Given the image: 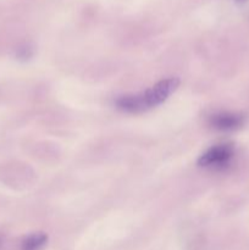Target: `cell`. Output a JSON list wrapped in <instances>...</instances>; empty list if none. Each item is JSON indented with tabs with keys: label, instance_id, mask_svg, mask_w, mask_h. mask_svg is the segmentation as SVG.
I'll use <instances>...</instances> for the list:
<instances>
[{
	"label": "cell",
	"instance_id": "6da1fadb",
	"mask_svg": "<svg viewBox=\"0 0 249 250\" xmlns=\"http://www.w3.org/2000/svg\"><path fill=\"white\" fill-rule=\"evenodd\" d=\"M178 85H180L178 78H166L144 92L122 95L116 100V106L122 111L129 112V114L144 112L166 102L170 95L176 92Z\"/></svg>",
	"mask_w": 249,
	"mask_h": 250
},
{
	"label": "cell",
	"instance_id": "5b68a950",
	"mask_svg": "<svg viewBox=\"0 0 249 250\" xmlns=\"http://www.w3.org/2000/svg\"><path fill=\"white\" fill-rule=\"evenodd\" d=\"M0 242H1V241H0Z\"/></svg>",
	"mask_w": 249,
	"mask_h": 250
},
{
	"label": "cell",
	"instance_id": "3957f363",
	"mask_svg": "<svg viewBox=\"0 0 249 250\" xmlns=\"http://www.w3.org/2000/svg\"><path fill=\"white\" fill-rule=\"evenodd\" d=\"M244 121L246 119L243 115L229 111L216 112V114L211 115L209 119V124L212 128L224 132L236 131V129L241 128L244 125Z\"/></svg>",
	"mask_w": 249,
	"mask_h": 250
},
{
	"label": "cell",
	"instance_id": "277c9868",
	"mask_svg": "<svg viewBox=\"0 0 249 250\" xmlns=\"http://www.w3.org/2000/svg\"><path fill=\"white\" fill-rule=\"evenodd\" d=\"M48 242V236L43 232H37L27 236L21 242L20 250H43Z\"/></svg>",
	"mask_w": 249,
	"mask_h": 250
},
{
	"label": "cell",
	"instance_id": "7a4b0ae2",
	"mask_svg": "<svg viewBox=\"0 0 249 250\" xmlns=\"http://www.w3.org/2000/svg\"><path fill=\"white\" fill-rule=\"evenodd\" d=\"M234 156L232 144H219L208 149L198 160V165L208 168H224L231 163Z\"/></svg>",
	"mask_w": 249,
	"mask_h": 250
}]
</instances>
